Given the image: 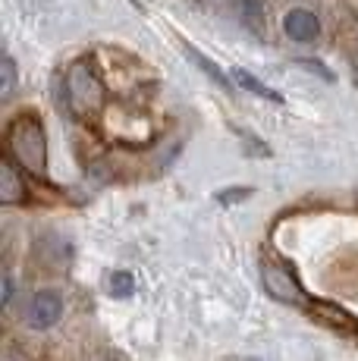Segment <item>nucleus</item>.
I'll use <instances>...</instances> for the list:
<instances>
[{
	"label": "nucleus",
	"mask_w": 358,
	"mask_h": 361,
	"mask_svg": "<svg viewBox=\"0 0 358 361\" xmlns=\"http://www.w3.org/2000/svg\"><path fill=\"white\" fill-rule=\"evenodd\" d=\"M233 82H239V85L245 88V92H252V94H258V98H264V101H273V104H283V94L280 92H273V88H267L264 82L258 79V75H252V73H245V69H236L233 73Z\"/></svg>",
	"instance_id": "obj_8"
},
{
	"label": "nucleus",
	"mask_w": 358,
	"mask_h": 361,
	"mask_svg": "<svg viewBox=\"0 0 358 361\" xmlns=\"http://www.w3.org/2000/svg\"><path fill=\"white\" fill-rule=\"evenodd\" d=\"M132 289H135V276L129 274V270H113L110 274V293L113 295H132Z\"/></svg>",
	"instance_id": "obj_11"
},
{
	"label": "nucleus",
	"mask_w": 358,
	"mask_h": 361,
	"mask_svg": "<svg viewBox=\"0 0 358 361\" xmlns=\"http://www.w3.org/2000/svg\"><path fill=\"white\" fill-rule=\"evenodd\" d=\"M6 154L35 176H47V135L38 114H19L6 126Z\"/></svg>",
	"instance_id": "obj_1"
},
{
	"label": "nucleus",
	"mask_w": 358,
	"mask_h": 361,
	"mask_svg": "<svg viewBox=\"0 0 358 361\" xmlns=\"http://www.w3.org/2000/svg\"><path fill=\"white\" fill-rule=\"evenodd\" d=\"M261 283H264L267 295L277 298V302H286V305H308V295L305 289L299 286L292 274H289L286 264H277V261H261Z\"/></svg>",
	"instance_id": "obj_3"
},
{
	"label": "nucleus",
	"mask_w": 358,
	"mask_h": 361,
	"mask_svg": "<svg viewBox=\"0 0 358 361\" xmlns=\"http://www.w3.org/2000/svg\"><path fill=\"white\" fill-rule=\"evenodd\" d=\"M249 192L252 189H223V192H220V201H239V198H249Z\"/></svg>",
	"instance_id": "obj_13"
},
{
	"label": "nucleus",
	"mask_w": 358,
	"mask_h": 361,
	"mask_svg": "<svg viewBox=\"0 0 358 361\" xmlns=\"http://www.w3.org/2000/svg\"><path fill=\"white\" fill-rule=\"evenodd\" d=\"M242 25L254 38H264V0H242Z\"/></svg>",
	"instance_id": "obj_9"
},
{
	"label": "nucleus",
	"mask_w": 358,
	"mask_h": 361,
	"mask_svg": "<svg viewBox=\"0 0 358 361\" xmlns=\"http://www.w3.org/2000/svg\"><path fill=\"white\" fill-rule=\"evenodd\" d=\"M283 32H286L292 41H299V44H308V41H314V38L321 35V23H318V16H314L311 10L299 6V10H289V13H286Z\"/></svg>",
	"instance_id": "obj_5"
},
{
	"label": "nucleus",
	"mask_w": 358,
	"mask_h": 361,
	"mask_svg": "<svg viewBox=\"0 0 358 361\" xmlns=\"http://www.w3.org/2000/svg\"><path fill=\"white\" fill-rule=\"evenodd\" d=\"M60 314H63V298L60 293H54V289H41L35 293L29 305V327L35 330H51L54 324L60 321Z\"/></svg>",
	"instance_id": "obj_4"
},
{
	"label": "nucleus",
	"mask_w": 358,
	"mask_h": 361,
	"mask_svg": "<svg viewBox=\"0 0 358 361\" xmlns=\"http://www.w3.org/2000/svg\"><path fill=\"white\" fill-rule=\"evenodd\" d=\"M66 104L79 120H94V116L104 110V82L98 79L92 60H75V63L66 69Z\"/></svg>",
	"instance_id": "obj_2"
},
{
	"label": "nucleus",
	"mask_w": 358,
	"mask_h": 361,
	"mask_svg": "<svg viewBox=\"0 0 358 361\" xmlns=\"http://www.w3.org/2000/svg\"><path fill=\"white\" fill-rule=\"evenodd\" d=\"M299 66L311 69V73H318V75H321V79H327V82H333V79H336V75H333V73H330V69H327V66H321V63H318V60H299Z\"/></svg>",
	"instance_id": "obj_12"
},
{
	"label": "nucleus",
	"mask_w": 358,
	"mask_h": 361,
	"mask_svg": "<svg viewBox=\"0 0 358 361\" xmlns=\"http://www.w3.org/2000/svg\"><path fill=\"white\" fill-rule=\"evenodd\" d=\"M19 201H25V179L16 170L13 157H4L0 161V204L10 207V204H19Z\"/></svg>",
	"instance_id": "obj_6"
},
{
	"label": "nucleus",
	"mask_w": 358,
	"mask_h": 361,
	"mask_svg": "<svg viewBox=\"0 0 358 361\" xmlns=\"http://www.w3.org/2000/svg\"><path fill=\"white\" fill-rule=\"evenodd\" d=\"M185 54H189V60H192V63H195L198 69H202V73L208 75V79L214 82V85H220V88H226V92H230V79H226V73L214 63V60L204 57V54H202V51H195L192 44H185Z\"/></svg>",
	"instance_id": "obj_7"
},
{
	"label": "nucleus",
	"mask_w": 358,
	"mask_h": 361,
	"mask_svg": "<svg viewBox=\"0 0 358 361\" xmlns=\"http://www.w3.org/2000/svg\"><path fill=\"white\" fill-rule=\"evenodd\" d=\"M13 92H16V63L13 57L0 60V101H10Z\"/></svg>",
	"instance_id": "obj_10"
},
{
	"label": "nucleus",
	"mask_w": 358,
	"mask_h": 361,
	"mask_svg": "<svg viewBox=\"0 0 358 361\" xmlns=\"http://www.w3.org/2000/svg\"><path fill=\"white\" fill-rule=\"evenodd\" d=\"M101 361H120V358H113V355H107V358H101Z\"/></svg>",
	"instance_id": "obj_15"
},
{
	"label": "nucleus",
	"mask_w": 358,
	"mask_h": 361,
	"mask_svg": "<svg viewBox=\"0 0 358 361\" xmlns=\"http://www.w3.org/2000/svg\"><path fill=\"white\" fill-rule=\"evenodd\" d=\"M10 302H13V280H10V274H4V293H0V305H4V308H10Z\"/></svg>",
	"instance_id": "obj_14"
}]
</instances>
